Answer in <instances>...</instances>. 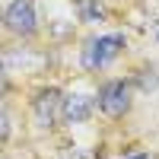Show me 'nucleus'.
I'll return each instance as SVG.
<instances>
[{"mask_svg":"<svg viewBox=\"0 0 159 159\" xmlns=\"http://www.w3.org/2000/svg\"><path fill=\"white\" fill-rule=\"evenodd\" d=\"M3 22L13 35H32L35 32V3L32 0H13L3 13Z\"/></svg>","mask_w":159,"mask_h":159,"instance_id":"obj_3","label":"nucleus"},{"mask_svg":"<svg viewBox=\"0 0 159 159\" xmlns=\"http://www.w3.org/2000/svg\"><path fill=\"white\" fill-rule=\"evenodd\" d=\"M61 118L67 124H83L92 118V99L83 96V92H76V96H67L61 105Z\"/></svg>","mask_w":159,"mask_h":159,"instance_id":"obj_5","label":"nucleus"},{"mask_svg":"<svg viewBox=\"0 0 159 159\" xmlns=\"http://www.w3.org/2000/svg\"><path fill=\"white\" fill-rule=\"evenodd\" d=\"M7 92V70H3V64H0V96Z\"/></svg>","mask_w":159,"mask_h":159,"instance_id":"obj_7","label":"nucleus"},{"mask_svg":"<svg viewBox=\"0 0 159 159\" xmlns=\"http://www.w3.org/2000/svg\"><path fill=\"white\" fill-rule=\"evenodd\" d=\"M99 108L108 115V118L127 115V108H130V86L124 83V80H111V83H105L102 92H99Z\"/></svg>","mask_w":159,"mask_h":159,"instance_id":"obj_2","label":"nucleus"},{"mask_svg":"<svg viewBox=\"0 0 159 159\" xmlns=\"http://www.w3.org/2000/svg\"><path fill=\"white\" fill-rule=\"evenodd\" d=\"M7 137H10V118L0 111V140H7Z\"/></svg>","mask_w":159,"mask_h":159,"instance_id":"obj_6","label":"nucleus"},{"mask_svg":"<svg viewBox=\"0 0 159 159\" xmlns=\"http://www.w3.org/2000/svg\"><path fill=\"white\" fill-rule=\"evenodd\" d=\"M61 105H64V96L57 89H42L32 102V111H35V121L38 127H54V121L61 118Z\"/></svg>","mask_w":159,"mask_h":159,"instance_id":"obj_4","label":"nucleus"},{"mask_svg":"<svg viewBox=\"0 0 159 159\" xmlns=\"http://www.w3.org/2000/svg\"><path fill=\"white\" fill-rule=\"evenodd\" d=\"M124 48V35H102V38H92V42L83 48V67L86 70H99L105 67L108 61H115Z\"/></svg>","mask_w":159,"mask_h":159,"instance_id":"obj_1","label":"nucleus"},{"mask_svg":"<svg viewBox=\"0 0 159 159\" xmlns=\"http://www.w3.org/2000/svg\"><path fill=\"white\" fill-rule=\"evenodd\" d=\"M130 159H147V156H143V153H140V156H130Z\"/></svg>","mask_w":159,"mask_h":159,"instance_id":"obj_8","label":"nucleus"}]
</instances>
